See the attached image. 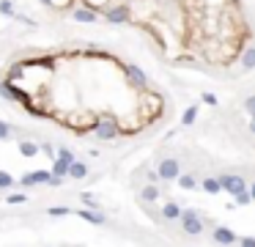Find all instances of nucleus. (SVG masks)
<instances>
[{
  "label": "nucleus",
  "mask_w": 255,
  "mask_h": 247,
  "mask_svg": "<svg viewBox=\"0 0 255 247\" xmlns=\"http://www.w3.org/2000/svg\"><path fill=\"white\" fill-rule=\"evenodd\" d=\"M104 19L110 25H126L135 19V14H132V8L126 6V3H115V6H107L104 8Z\"/></svg>",
  "instance_id": "nucleus-1"
},
{
  "label": "nucleus",
  "mask_w": 255,
  "mask_h": 247,
  "mask_svg": "<svg viewBox=\"0 0 255 247\" xmlns=\"http://www.w3.org/2000/svg\"><path fill=\"white\" fill-rule=\"evenodd\" d=\"M126 80H129V85L137 94H146L149 91V77H146V71L140 66H126Z\"/></svg>",
  "instance_id": "nucleus-2"
},
{
  "label": "nucleus",
  "mask_w": 255,
  "mask_h": 247,
  "mask_svg": "<svg viewBox=\"0 0 255 247\" xmlns=\"http://www.w3.org/2000/svg\"><path fill=\"white\" fill-rule=\"evenodd\" d=\"M220 187L225 189V192H231L233 198L247 192V189H244V179L239 176V173H225V176H220Z\"/></svg>",
  "instance_id": "nucleus-3"
},
{
  "label": "nucleus",
  "mask_w": 255,
  "mask_h": 247,
  "mask_svg": "<svg viewBox=\"0 0 255 247\" xmlns=\"http://www.w3.org/2000/svg\"><path fill=\"white\" fill-rule=\"evenodd\" d=\"M181 228H184V234H190V236H201L203 223H201V217H198V212H181Z\"/></svg>",
  "instance_id": "nucleus-4"
},
{
  "label": "nucleus",
  "mask_w": 255,
  "mask_h": 247,
  "mask_svg": "<svg viewBox=\"0 0 255 247\" xmlns=\"http://www.w3.org/2000/svg\"><path fill=\"white\" fill-rule=\"evenodd\" d=\"M162 182H173V179L181 176V168H178V159H162L159 168H156Z\"/></svg>",
  "instance_id": "nucleus-5"
},
{
  "label": "nucleus",
  "mask_w": 255,
  "mask_h": 247,
  "mask_svg": "<svg viewBox=\"0 0 255 247\" xmlns=\"http://www.w3.org/2000/svg\"><path fill=\"white\" fill-rule=\"evenodd\" d=\"M71 19H74V22H83V25H91V22L99 19V14H96L94 8H88L85 3H77V6L71 8Z\"/></svg>",
  "instance_id": "nucleus-6"
},
{
  "label": "nucleus",
  "mask_w": 255,
  "mask_h": 247,
  "mask_svg": "<svg viewBox=\"0 0 255 247\" xmlns=\"http://www.w3.org/2000/svg\"><path fill=\"white\" fill-rule=\"evenodd\" d=\"M19 184L25 187H33V184H52V171H33V173H25L19 179Z\"/></svg>",
  "instance_id": "nucleus-7"
},
{
  "label": "nucleus",
  "mask_w": 255,
  "mask_h": 247,
  "mask_svg": "<svg viewBox=\"0 0 255 247\" xmlns=\"http://www.w3.org/2000/svg\"><path fill=\"white\" fill-rule=\"evenodd\" d=\"M211 236H214V242H220V245H239V236L233 234V231H228L225 225H217Z\"/></svg>",
  "instance_id": "nucleus-8"
},
{
  "label": "nucleus",
  "mask_w": 255,
  "mask_h": 247,
  "mask_svg": "<svg viewBox=\"0 0 255 247\" xmlns=\"http://www.w3.org/2000/svg\"><path fill=\"white\" fill-rule=\"evenodd\" d=\"M239 66H242V71H253L255 69V44H247L242 53V58H239Z\"/></svg>",
  "instance_id": "nucleus-9"
},
{
  "label": "nucleus",
  "mask_w": 255,
  "mask_h": 247,
  "mask_svg": "<svg viewBox=\"0 0 255 247\" xmlns=\"http://www.w3.org/2000/svg\"><path fill=\"white\" fill-rule=\"evenodd\" d=\"M85 176H88V165L80 162V159H74V162L69 165V176H66V179H74V182H80V179H85Z\"/></svg>",
  "instance_id": "nucleus-10"
},
{
  "label": "nucleus",
  "mask_w": 255,
  "mask_h": 247,
  "mask_svg": "<svg viewBox=\"0 0 255 247\" xmlns=\"http://www.w3.org/2000/svg\"><path fill=\"white\" fill-rule=\"evenodd\" d=\"M181 212H184V209L178 203H173V200H167V203L162 206V217L165 220H181Z\"/></svg>",
  "instance_id": "nucleus-11"
},
{
  "label": "nucleus",
  "mask_w": 255,
  "mask_h": 247,
  "mask_svg": "<svg viewBox=\"0 0 255 247\" xmlns=\"http://www.w3.org/2000/svg\"><path fill=\"white\" fill-rule=\"evenodd\" d=\"M19 154H22V157H28V159H33L36 154H39V143H33V140H22V143H19Z\"/></svg>",
  "instance_id": "nucleus-12"
},
{
  "label": "nucleus",
  "mask_w": 255,
  "mask_h": 247,
  "mask_svg": "<svg viewBox=\"0 0 255 247\" xmlns=\"http://www.w3.org/2000/svg\"><path fill=\"white\" fill-rule=\"evenodd\" d=\"M140 198L146 200V203H154V200H159V187H156V184H149V187H143Z\"/></svg>",
  "instance_id": "nucleus-13"
},
{
  "label": "nucleus",
  "mask_w": 255,
  "mask_h": 247,
  "mask_svg": "<svg viewBox=\"0 0 255 247\" xmlns=\"http://www.w3.org/2000/svg\"><path fill=\"white\" fill-rule=\"evenodd\" d=\"M201 187L206 189L208 195H217V192H222V187H220V179H211V176H208V179H203V182H201Z\"/></svg>",
  "instance_id": "nucleus-14"
},
{
  "label": "nucleus",
  "mask_w": 255,
  "mask_h": 247,
  "mask_svg": "<svg viewBox=\"0 0 255 247\" xmlns=\"http://www.w3.org/2000/svg\"><path fill=\"white\" fill-rule=\"evenodd\" d=\"M52 176H58V179L69 176V162H63V159H52Z\"/></svg>",
  "instance_id": "nucleus-15"
},
{
  "label": "nucleus",
  "mask_w": 255,
  "mask_h": 247,
  "mask_svg": "<svg viewBox=\"0 0 255 247\" xmlns=\"http://www.w3.org/2000/svg\"><path fill=\"white\" fill-rule=\"evenodd\" d=\"M80 217H83L85 223H94V225H104V214H96V212H91V209H83V212H80Z\"/></svg>",
  "instance_id": "nucleus-16"
},
{
  "label": "nucleus",
  "mask_w": 255,
  "mask_h": 247,
  "mask_svg": "<svg viewBox=\"0 0 255 247\" xmlns=\"http://www.w3.org/2000/svg\"><path fill=\"white\" fill-rule=\"evenodd\" d=\"M178 184H181L184 189H195L198 187V179L192 176V173H181V176H178Z\"/></svg>",
  "instance_id": "nucleus-17"
},
{
  "label": "nucleus",
  "mask_w": 255,
  "mask_h": 247,
  "mask_svg": "<svg viewBox=\"0 0 255 247\" xmlns=\"http://www.w3.org/2000/svg\"><path fill=\"white\" fill-rule=\"evenodd\" d=\"M195 118H198V107L192 105V107H187V110H184V116H181V124H184V126H190V124H195Z\"/></svg>",
  "instance_id": "nucleus-18"
},
{
  "label": "nucleus",
  "mask_w": 255,
  "mask_h": 247,
  "mask_svg": "<svg viewBox=\"0 0 255 247\" xmlns=\"http://www.w3.org/2000/svg\"><path fill=\"white\" fill-rule=\"evenodd\" d=\"M0 14L3 17H17V8H14L11 0H0Z\"/></svg>",
  "instance_id": "nucleus-19"
},
{
  "label": "nucleus",
  "mask_w": 255,
  "mask_h": 247,
  "mask_svg": "<svg viewBox=\"0 0 255 247\" xmlns=\"http://www.w3.org/2000/svg\"><path fill=\"white\" fill-rule=\"evenodd\" d=\"M14 184H17V182H14V176H11V173L0 171V187H3V189H8V187H14Z\"/></svg>",
  "instance_id": "nucleus-20"
},
{
  "label": "nucleus",
  "mask_w": 255,
  "mask_h": 247,
  "mask_svg": "<svg viewBox=\"0 0 255 247\" xmlns=\"http://www.w3.org/2000/svg\"><path fill=\"white\" fill-rule=\"evenodd\" d=\"M244 110H247L250 118H255V94H250L247 99H244Z\"/></svg>",
  "instance_id": "nucleus-21"
},
{
  "label": "nucleus",
  "mask_w": 255,
  "mask_h": 247,
  "mask_svg": "<svg viewBox=\"0 0 255 247\" xmlns=\"http://www.w3.org/2000/svg\"><path fill=\"white\" fill-rule=\"evenodd\" d=\"M55 159H63V162H69V165H71V162H74V154H71V148H60Z\"/></svg>",
  "instance_id": "nucleus-22"
},
{
  "label": "nucleus",
  "mask_w": 255,
  "mask_h": 247,
  "mask_svg": "<svg viewBox=\"0 0 255 247\" xmlns=\"http://www.w3.org/2000/svg\"><path fill=\"white\" fill-rule=\"evenodd\" d=\"M50 217H63V214H71L69 212V206H55V209H50Z\"/></svg>",
  "instance_id": "nucleus-23"
},
{
  "label": "nucleus",
  "mask_w": 255,
  "mask_h": 247,
  "mask_svg": "<svg viewBox=\"0 0 255 247\" xmlns=\"http://www.w3.org/2000/svg\"><path fill=\"white\" fill-rule=\"evenodd\" d=\"M6 203H11V206L28 203V195H8V198H6Z\"/></svg>",
  "instance_id": "nucleus-24"
},
{
  "label": "nucleus",
  "mask_w": 255,
  "mask_h": 247,
  "mask_svg": "<svg viewBox=\"0 0 255 247\" xmlns=\"http://www.w3.org/2000/svg\"><path fill=\"white\" fill-rule=\"evenodd\" d=\"M39 151H42V154H47L50 159L55 157V148H52V143H42V146H39Z\"/></svg>",
  "instance_id": "nucleus-25"
},
{
  "label": "nucleus",
  "mask_w": 255,
  "mask_h": 247,
  "mask_svg": "<svg viewBox=\"0 0 255 247\" xmlns=\"http://www.w3.org/2000/svg\"><path fill=\"white\" fill-rule=\"evenodd\" d=\"M8 135H11V126H8L6 121H0V140H6Z\"/></svg>",
  "instance_id": "nucleus-26"
},
{
  "label": "nucleus",
  "mask_w": 255,
  "mask_h": 247,
  "mask_svg": "<svg viewBox=\"0 0 255 247\" xmlns=\"http://www.w3.org/2000/svg\"><path fill=\"white\" fill-rule=\"evenodd\" d=\"M250 200H253V198H250V192H242V195H236V206H247Z\"/></svg>",
  "instance_id": "nucleus-27"
},
{
  "label": "nucleus",
  "mask_w": 255,
  "mask_h": 247,
  "mask_svg": "<svg viewBox=\"0 0 255 247\" xmlns=\"http://www.w3.org/2000/svg\"><path fill=\"white\" fill-rule=\"evenodd\" d=\"M239 245L242 247H255V239L253 236H239Z\"/></svg>",
  "instance_id": "nucleus-28"
},
{
  "label": "nucleus",
  "mask_w": 255,
  "mask_h": 247,
  "mask_svg": "<svg viewBox=\"0 0 255 247\" xmlns=\"http://www.w3.org/2000/svg\"><path fill=\"white\" fill-rule=\"evenodd\" d=\"M203 102H206V105H217V96H214V94H203Z\"/></svg>",
  "instance_id": "nucleus-29"
},
{
  "label": "nucleus",
  "mask_w": 255,
  "mask_h": 247,
  "mask_svg": "<svg viewBox=\"0 0 255 247\" xmlns=\"http://www.w3.org/2000/svg\"><path fill=\"white\" fill-rule=\"evenodd\" d=\"M83 200H85V206H91V209H96V206H99L94 198H91V195H83Z\"/></svg>",
  "instance_id": "nucleus-30"
},
{
  "label": "nucleus",
  "mask_w": 255,
  "mask_h": 247,
  "mask_svg": "<svg viewBox=\"0 0 255 247\" xmlns=\"http://www.w3.org/2000/svg\"><path fill=\"white\" fill-rule=\"evenodd\" d=\"M250 198H253V200H255V182H253V184H250Z\"/></svg>",
  "instance_id": "nucleus-31"
},
{
  "label": "nucleus",
  "mask_w": 255,
  "mask_h": 247,
  "mask_svg": "<svg viewBox=\"0 0 255 247\" xmlns=\"http://www.w3.org/2000/svg\"><path fill=\"white\" fill-rule=\"evenodd\" d=\"M250 132L255 135V118H250Z\"/></svg>",
  "instance_id": "nucleus-32"
},
{
  "label": "nucleus",
  "mask_w": 255,
  "mask_h": 247,
  "mask_svg": "<svg viewBox=\"0 0 255 247\" xmlns=\"http://www.w3.org/2000/svg\"><path fill=\"white\" fill-rule=\"evenodd\" d=\"M39 3H42V6H52V0H39Z\"/></svg>",
  "instance_id": "nucleus-33"
}]
</instances>
